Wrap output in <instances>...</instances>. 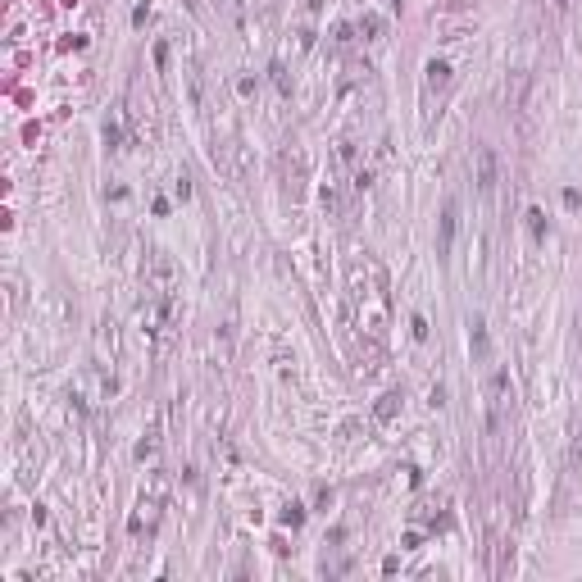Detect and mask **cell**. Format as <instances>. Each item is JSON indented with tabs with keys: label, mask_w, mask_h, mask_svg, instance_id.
Instances as JSON below:
<instances>
[{
	"label": "cell",
	"mask_w": 582,
	"mask_h": 582,
	"mask_svg": "<svg viewBox=\"0 0 582 582\" xmlns=\"http://www.w3.org/2000/svg\"><path fill=\"white\" fill-rule=\"evenodd\" d=\"M510 405H514V387H510V374H492L487 382V409H492V432L505 428Z\"/></svg>",
	"instance_id": "cell-1"
},
{
	"label": "cell",
	"mask_w": 582,
	"mask_h": 582,
	"mask_svg": "<svg viewBox=\"0 0 582 582\" xmlns=\"http://www.w3.org/2000/svg\"><path fill=\"white\" fill-rule=\"evenodd\" d=\"M473 182H478L483 196L496 191V151L492 146H478V151H473Z\"/></svg>",
	"instance_id": "cell-2"
},
{
	"label": "cell",
	"mask_w": 582,
	"mask_h": 582,
	"mask_svg": "<svg viewBox=\"0 0 582 582\" xmlns=\"http://www.w3.org/2000/svg\"><path fill=\"white\" fill-rule=\"evenodd\" d=\"M451 237H455V200H446V209H441V242H437L441 260L451 255Z\"/></svg>",
	"instance_id": "cell-3"
},
{
	"label": "cell",
	"mask_w": 582,
	"mask_h": 582,
	"mask_svg": "<svg viewBox=\"0 0 582 582\" xmlns=\"http://www.w3.org/2000/svg\"><path fill=\"white\" fill-rule=\"evenodd\" d=\"M446 82H451V68H446V64H441V59H432V64H428V87H446Z\"/></svg>",
	"instance_id": "cell-4"
},
{
	"label": "cell",
	"mask_w": 582,
	"mask_h": 582,
	"mask_svg": "<svg viewBox=\"0 0 582 582\" xmlns=\"http://www.w3.org/2000/svg\"><path fill=\"white\" fill-rule=\"evenodd\" d=\"M396 400H400V396H382V400H378V418H391L396 414Z\"/></svg>",
	"instance_id": "cell-5"
}]
</instances>
